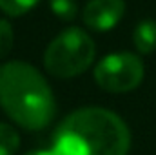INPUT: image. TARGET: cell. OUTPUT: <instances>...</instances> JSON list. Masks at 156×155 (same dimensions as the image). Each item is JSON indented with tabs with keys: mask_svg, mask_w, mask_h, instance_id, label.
Listing matches in <instances>:
<instances>
[{
	"mask_svg": "<svg viewBox=\"0 0 156 155\" xmlns=\"http://www.w3.org/2000/svg\"><path fill=\"white\" fill-rule=\"evenodd\" d=\"M131 131L105 108H80L67 115L55 133L56 155H127Z\"/></svg>",
	"mask_w": 156,
	"mask_h": 155,
	"instance_id": "cell-1",
	"label": "cell"
},
{
	"mask_svg": "<svg viewBox=\"0 0 156 155\" xmlns=\"http://www.w3.org/2000/svg\"><path fill=\"white\" fill-rule=\"evenodd\" d=\"M0 106L18 126L42 130L56 112L53 89L29 62L11 60L0 66Z\"/></svg>",
	"mask_w": 156,
	"mask_h": 155,
	"instance_id": "cell-2",
	"label": "cell"
},
{
	"mask_svg": "<svg viewBox=\"0 0 156 155\" xmlns=\"http://www.w3.org/2000/svg\"><path fill=\"white\" fill-rule=\"evenodd\" d=\"M94 55V40L80 28H69L47 46L44 66L53 77L71 78L82 75L93 64Z\"/></svg>",
	"mask_w": 156,
	"mask_h": 155,
	"instance_id": "cell-3",
	"label": "cell"
},
{
	"mask_svg": "<svg viewBox=\"0 0 156 155\" xmlns=\"http://www.w3.org/2000/svg\"><path fill=\"white\" fill-rule=\"evenodd\" d=\"M144 73L140 57L123 51L104 57L94 68V80L109 93H127L142 84Z\"/></svg>",
	"mask_w": 156,
	"mask_h": 155,
	"instance_id": "cell-4",
	"label": "cell"
},
{
	"mask_svg": "<svg viewBox=\"0 0 156 155\" xmlns=\"http://www.w3.org/2000/svg\"><path fill=\"white\" fill-rule=\"evenodd\" d=\"M125 13L123 0H89L83 9V22L94 31H109Z\"/></svg>",
	"mask_w": 156,
	"mask_h": 155,
	"instance_id": "cell-5",
	"label": "cell"
},
{
	"mask_svg": "<svg viewBox=\"0 0 156 155\" xmlns=\"http://www.w3.org/2000/svg\"><path fill=\"white\" fill-rule=\"evenodd\" d=\"M133 42H134V47L138 49V53H142V55H151L153 51H156V20H153V18L142 20L134 28Z\"/></svg>",
	"mask_w": 156,
	"mask_h": 155,
	"instance_id": "cell-6",
	"label": "cell"
},
{
	"mask_svg": "<svg viewBox=\"0 0 156 155\" xmlns=\"http://www.w3.org/2000/svg\"><path fill=\"white\" fill-rule=\"evenodd\" d=\"M20 146L16 130L5 122H0V155H15Z\"/></svg>",
	"mask_w": 156,
	"mask_h": 155,
	"instance_id": "cell-7",
	"label": "cell"
},
{
	"mask_svg": "<svg viewBox=\"0 0 156 155\" xmlns=\"http://www.w3.org/2000/svg\"><path fill=\"white\" fill-rule=\"evenodd\" d=\"M53 15H56L60 20L69 22L78 13V0H49Z\"/></svg>",
	"mask_w": 156,
	"mask_h": 155,
	"instance_id": "cell-8",
	"label": "cell"
},
{
	"mask_svg": "<svg viewBox=\"0 0 156 155\" xmlns=\"http://www.w3.org/2000/svg\"><path fill=\"white\" fill-rule=\"evenodd\" d=\"M40 0H0V9L5 15L20 17L27 11H31L35 6H38Z\"/></svg>",
	"mask_w": 156,
	"mask_h": 155,
	"instance_id": "cell-9",
	"label": "cell"
},
{
	"mask_svg": "<svg viewBox=\"0 0 156 155\" xmlns=\"http://www.w3.org/2000/svg\"><path fill=\"white\" fill-rule=\"evenodd\" d=\"M15 42V33H13V26L0 18V59H4L5 55H9L11 47Z\"/></svg>",
	"mask_w": 156,
	"mask_h": 155,
	"instance_id": "cell-10",
	"label": "cell"
},
{
	"mask_svg": "<svg viewBox=\"0 0 156 155\" xmlns=\"http://www.w3.org/2000/svg\"><path fill=\"white\" fill-rule=\"evenodd\" d=\"M27 155H56L55 152H47V150H44V152H31V153Z\"/></svg>",
	"mask_w": 156,
	"mask_h": 155,
	"instance_id": "cell-11",
	"label": "cell"
}]
</instances>
